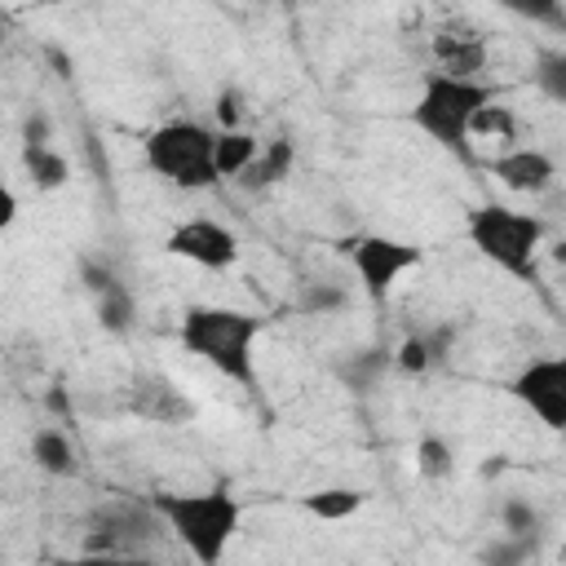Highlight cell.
<instances>
[{"label":"cell","instance_id":"1","mask_svg":"<svg viewBox=\"0 0 566 566\" xmlns=\"http://www.w3.org/2000/svg\"><path fill=\"white\" fill-rule=\"evenodd\" d=\"M265 318L234 305H190L177 323V340L186 354L203 358L212 371H221L234 385L256 380V336Z\"/></svg>","mask_w":566,"mask_h":566},{"label":"cell","instance_id":"2","mask_svg":"<svg viewBox=\"0 0 566 566\" xmlns=\"http://www.w3.org/2000/svg\"><path fill=\"white\" fill-rule=\"evenodd\" d=\"M500 97L495 84L486 80H455V75H442V71H429L424 84H420V97L411 106V124L438 142L447 155H460V159H473L469 142H473V124L478 115Z\"/></svg>","mask_w":566,"mask_h":566},{"label":"cell","instance_id":"3","mask_svg":"<svg viewBox=\"0 0 566 566\" xmlns=\"http://www.w3.org/2000/svg\"><path fill=\"white\" fill-rule=\"evenodd\" d=\"M155 509L199 566H221V557H226V548H230V539L239 535V522H243V504L226 486L164 491V495H155Z\"/></svg>","mask_w":566,"mask_h":566},{"label":"cell","instance_id":"4","mask_svg":"<svg viewBox=\"0 0 566 566\" xmlns=\"http://www.w3.org/2000/svg\"><path fill=\"white\" fill-rule=\"evenodd\" d=\"M142 159L155 177H164L177 190H208L221 181L217 172V133L199 119H168L146 133Z\"/></svg>","mask_w":566,"mask_h":566},{"label":"cell","instance_id":"5","mask_svg":"<svg viewBox=\"0 0 566 566\" xmlns=\"http://www.w3.org/2000/svg\"><path fill=\"white\" fill-rule=\"evenodd\" d=\"M469 243L504 274L513 279H535L539 270V243H544V221L535 212L509 208V203H482L469 212Z\"/></svg>","mask_w":566,"mask_h":566},{"label":"cell","instance_id":"6","mask_svg":"<svg viewBox=\"0 0 566 566\" xmlns=\"http://www.w3.org/2000/svg\"><path fill=\"white\" fill-rule=\"evenodd\" d=\"M340 252L349 256L354 274H358V287L367 301H389L394 283L416 270L424 261V248L407 243V239H394V234H358V239H340Z\"/></svg>","mask_w":566,"mask_h":566},{"label":"cell","instance_id":"7","mask_svg":"<svg viewBox=\"0 0 566 566\" xmlns=\"http://www.w3.org/2000/svg\"><path fill=\"white\" fill-rule=\"evenodd\" d=\"M509 394L553 433H566V354L531 358L513 380Z\"/></svg>","mask_w":566,"mask_h":566},{"label":"cell","instance_id":"8","mask_svg":"<svg viewBox=\"0 0 566 566\" xmlns=\"http://www.w3.org/2000/svg\"><path fill=\"white\" fill-rule=\"evenodd\" d=\"M164 252H172L190 265H203V270H230L239 261V234L212 217H190L168 230Z\"/></svg>","mask_w":566,"mask_h":566},{"label":"cell","instance_id":"9","mask_svg":"<svg viewBox=\"0 0 566 566\" xmlns=\"http://www.w3.org/2000/svg\"><path fill=\"white\" fill-rule=\"evenodd\" d=\"M429 53L438 62L442 75H455V80H478L491 62V44L478 27L469 22H451V27H438L433 40H429Z\"/></svg>","mask_w":566,"mask_h":566},{"label":"cell","instance_id":"10","mask_svg":"<svg viewBox=\"0 0 566 566\" xmlns=\"http://www.w3.org/2000/svg\"><path fill=\"white\" fill-rule=\"evenodd\" d=\"M491 177L513 195H544L557 181V164L535 146H513L491 159Z\"/></svg>","mask_w":566,"mask_h":566},{"label":"cell","instance_id":"11","mask_svg":"<svg viewBox=\"0 0 566 566\" xmlns=\"http://www.w3.org/2000/svg\"><path fill=\"white\" fill-rule=\"evenodd\" d=\"M455 323H433L424 332H411L398 349H394V367L407 376H429L438 367L451 363V345H455Z\"/></svg>","mask_w":566,"mask_h":566},{"label":"cell","instance_id":"12","mask_svg":"<svg viewBox=\"0 0 566 566\" xmlns=\"http://www.w3.org/2000/svg\"><path fill=\"white\" fill-rule=\"evenodd\" d=\"M292 164H296V142H292V137H274V142L261 146L256 164H252L239 181H243L248 190H270V186H283V181L292 177Z\"/></svg>","mask_w":566,"mask_h":566},{"label":"cell","instance_id":"13","mask_svg":"<svg viewBox=\"0 0 566 566\" xmlns=\"http://www.w3.org/2000/svg\"><path fill=\"white\" fill-rule=\"evenodd\" d=\"M363 504H367V491H358V486H323V491H310V495L301 500V509H305L310 517H318V522H345V517H354Z\"/></svg>","mask_w":566,"mask_h":566},{"label":"cell","instance_id":"14","mask_svg":"<svg viewBox=\"0 0 566 566\" xmlns=\"http://www.w3.org/2000/svg\"><path fill=\"white\" fill-rule=\"evenodd\" d=\"M31 460H35V469H44L53 478H71L75 473V447H71V438L62 429H40L31 438Z\"/></svg>","mask_w":566,"mask_h":566},{"label":"cell","instance_id":"15","mask_svg":"<svg viewBox=\"0 0 566 566\" xmlns=\"http://www.w3.org/2000/svg\"><path fill=\"white\" fill-rule=\"evenodd\" d=\"M22 168H27V177H31L35 190H62L66 177H71L66 155L53 150V146H27L22 150Z\"/></svg>","mask_w":566,"mask_h":566},{"label":"cell","instance_id":"16","mask_svg":"<svg viewBox=\"0 0 566 566\" xmlns=\"http://www.w3.org/2000/svg\"><path fill=\"white\" fill-rule=\"evenodd\" d=\"M261 146L265 142H256L252 133H217V172L221 177H243L252 164H256V155H261Z\"/></svg>","mask_w":566,"mask_h":566},{"label":"cell","instance_id":"17","mask_svg":"<svg viewBox=\"0 0 566 566\" xmlns=\"http://www.w3.org/2000/svg\"><path fill=\"white\" fill-rule=\"evenodd\" d=\"M451 469H455L451 442L438 438V433H424V438L416 442V473L429 478V482H442V478H451Z\"/></svg>","mask_w":566,"mask_h":566},{"label":"cell","instance_id":"18","mask_svg":"<svg viewBox=\"0 0 566 566\" xmlns=\"http://www.w3.org/2000/svg\"><path fill=\"white\" fill-rule=\"evenodd\" d=\"M500 526L509 539H539V509L531 500H504L500 504Z\"/></svg>","mask_w":566,"mask_h":566},{"label":"cell","instance_id":"19","mask_svg":"<svg viewBox=\"0 0 566 566\" xmlns=\"http://www.w3.org/2000/svg\"><path fill=\"white\" fill-rule=\"evenodd\" d=\"M535 84L544 97L566 102V49H544L535 57Z\"/></svg>","mask_w":566,"mask_h":566},{"label":"cell","instance_id":"20","mask_svg":"<svg viewBox=\"0 0 566 566\" xmlns=\"http://www.w3.org/2000/svg\"><path fill=\"white\" fill-rule=\"evenodd\" d=\"M133 314H137V305H133V292L128 287H115V292H106V296H97V323L106 327V332H128L133 327Z\"/></svg>","mask_w":566,"mask_h":566},{"label":"cell","instance_id":"21","mask_svg":"<svg viewBox=\"0 0 566 566\" xmlns=\"http://www.w3.org/2000/svg\"><path fill=\"white\" fill-rule=\"evenodd\" d=\"M345 305H349V292L336 287V283H305L301 287V301H296L301 314H336Z\"/></svg>","mask_w":566,"mask_h":566},{"label":"cell","instance_id":"22","mask_svg":"<svg viewBox=\"0 0 566 566\" xmlns=\"http://www.w3.org/2000/svg\"><path fill=\"white\" fill-rule=\"evenodd\" d=\"M535 557V539H495L486 553H482V562L486 566H526Z\"/></svg>","mask_w":566,"mask_h":566},{"label":"cell","instance_id":"23","mask_svg":"<svg viewBox=\"0 0 566 566\" xmlns=\"http://www.w3.org/2000/svg\"><path fill=\"white\" fill-rule=\"evenodd\" d=\"M212 106H217L212 115H217V124H221V133H239V119H243V106H248V97H243V88H234V84H230V88H221Z\"/></svg>","mask_w":566,"mask_h":566},{"label":"cell","instance_id":"24","mask_svg":"<svg viewBox=\"0 0 566 566\" xmlns=\"http://www.w3.org/2000/svg\"><path fill=\"white\" fill-rule=\"evenodd\" d=\"M473 137H513V111L500 106V102H491V106L478 115Z\"/></svg>","mask_w":566,"mask_h":566},{"label":"cell","instance_id":"25","mask_svg":"<svg viewBox=\"0 0 566 566\" xmlns=\"http://www.w3.org/2000/svg\"><path fill=\"white\" fill-rule=\"evenodd\" d=\"M80 283L93 292V301L106 296V292H115V287H124V283L115 279V270H111V265H97V261H80Z\"/></svg>","mask_w":566,"mask_h":566},{"label":"cell","instance_id":"26","mask_svg":"<svg viewBox=\"0 0 566 566\" xmlns=\"http://www.w3.org/2000/svg\"><path fill=\"white\" fill-rule=\"evenodd\" d=\"M71 566H159V562H150L142 553H84Z\"/></svg>","mask_w":566,"mask_h":566},{"label":"cell","instance_id":"27","mask_svg":"<svg viewBox=\"0 0 566 566\" xmlns=\"http://www.w3.org/2000/svg\"><path fill=\"white\" fill-rule=\"evenodd\" d=\"M27 146H49V115L44 111H31L22 119V150Z\"/></svg>","mask_w":566,"mask_h":566},{"label":"cell","instance_id":"28","mask_svg":"<svg viewBox=\"0 0 566 566\" xmlns=\"http://www.w3.org/2000/svg\"><path fill=\"white\" fill-rule=\"evenodd\" d=\"M18 221V195L9 186H0V230H9Z\"/></svg>","mask_w":566,"mask_h":566},{"label":"cell","instance_id":"29","mask_svg":"<svg viewBox=\"0 0 566 566\" xmlns=\"http://www.w3.org/2000/svg\"><path fill=\"white\" fill-rule=\"evenodd\" d=\"M553 256H557V261L566 265V243H557V248H553Z\"/></svg>","mask_w":566,"mask_h":566}]
</instances>
